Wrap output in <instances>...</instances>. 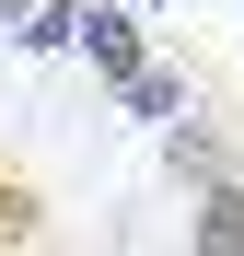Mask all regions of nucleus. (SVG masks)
<instances>
[{
	"label": "nucleus",
	"mask_w": 244,
	"mask_h": 256,
	"mask_svg": "<svg viewBox=\"0 0 244 256\" xmlns=\"http://www.w3.org/2000/svg\"><path fill=\"white\" fill-rule=\"evenodd\" d=\"M81 47H93L105 82H140V35H128V12H105V0H93V12H81Z\"/></svg>",
	"instance_id": "nucleus-4"
},
{
	"label": "nucleus",
	"mask_w": 244,
	"mask_h": 256,
	"mask_svg": "<svg viewBox=\"0 0 244 256\" xmlns=\"http://www.w3.org/2000/svg\"><path fill=\"white\" fill-rule=\"evenodd\" d=\"M23 244H47V186L0 152V256H23Z\"/></svg>",
	"instance_id": "nucleus-2"
},
{
	"label": "nucleus",
	"mask_w": 244,
	"mask_h": 256,
	"mask_svg": "<svg viewBox=\"0 0 244 256\" xmlns=\"http://www.w3.org/2000/svg\"><path fill=\"white\" fill-rule=\"evenodd\" d=\"M163 175H175V186H210V175H244V140H221V128H175V140H163Z\"/></svg>",
	"instance_id": "nucleus-3"
},
{
	"label": "nucleus",
	"mask_w": 244,
	"mask_h": 256,
	"mask_svg": "<svg viewBox=\"0 0 244 256\" xmlns=\"http://www.w3.org/2000/svg\"><path fill=\"white\" fill-rule=\"evenodd\" d=\"M186 244H198V256H244V175L186 186Z\"/></svg>",
	"instance_id": "nucleus-1"
}]
</instances>
